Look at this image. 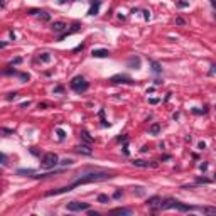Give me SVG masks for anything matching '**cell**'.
<instances>
[{
	"label": "cell",
	"mask_w": 216,
	"mask_h": 216,
	"mask_svg": "<svg viewBox=\"0 0 216 216\" xmlns=\"http://www.w3.org/2000/svg\"><path fill=\"white\" fill-rule=\"evenodd\" d=\"M115 177V172H108V171H89L83 176L76 177L71 184L64 187H59V189H52L49 193H46V196H56V194H64V193H69L73 191L74 187L83 186V184H89V182H98V181H107V179H111Z\"/></svg>",
	"instance_id": "obj_1"
},
{
	"label": "cell",
	"mask_w": 216,
	"mask_h": 216,
	"mask_svg": "<svg viewBox=\"0 0 216 216\" xmlns=\"http://www.w3.org/2000/svg\"><path fill=\"white\" fill-rule=\"evenodd\" d=\"M160 209H177L181 213H187V211H196V206H187V204H182L181 201H177L174 197H167V199H162Z\"/></svg>",
	"instance_id": "obj_2"
},
{
	"label": "cell",
	"mask_w": 216,
	"mask_h": 216,
	"mask_svg": "<svg viewBox=\"0 0 216 216\" xmlns=\"http://www.w3.org/2000/svg\"><path fill=\"white\" fill-rule=\"evenodd\" d=\"M88 81L83 78V76H74V78L71 79V89H74L76 93H83V91H86L88 89Z\"/></svg>",
	"instance_id": "obj_3"
},
{
	"label": "cell",
	"mask_w": 216,
	"mask_h": 216,
	"mask_svg": "<svg viewBox=\"0 0 216 216\" xmlns=\"http://www.w3.org/2000/svg\"><path fill=\"white\" fill-rule=\"evenodd\" d=\"M41 162H42V167H46V169H54V167L59 164V159L54 152H47V154L42 155V160H41Z\"/></svg>",
	"instance_id": "obj_4"
},
{
	"label": "cell",
	"mask_w": 216,
	"mask_h": 216,
	"mask_svg": "<svg viewBox=\"0 0 216 216\" xmlns=\"http://www.w3.org/2000/svg\"><path fill=\"white\" fill-rule=\"evenodd\" d=\"M66 209L68 211H88L89 209V203H79V201H71L66 204Z\"/></svg>",
	"instance_id": "obj_5"
},
{
	"label": "cell",
	"mask_w": 216,
	"mask_h": 216,
	"mask_svg": "<svg viewBox=\"0 0 216 216\" xmlns=\"http://www.w3.org/2000/svg\"><path fill=\"white\" fill-rule=\"evenodd\" d=\"M111 83H115V85H133V79L130 78L128 74H115V76H111L110 78Z\"/></svg>",
	"instance_id": "obj_6"
},
{
	"label": "cell",
	"mask_w": 216,
	"mask_h": 216,
	"mask_svg": "<svg viewBox=\"0 0 216 216\" xmlns=\"http://www.w3.org/2000/svg\"><path fill=\"white\" fill-rule=\"evenodd\" d=\"M160 203H162V199L159 196H152L147 199V206L152 209V211H155V209H160Z\"/></svg>",
	"instance_id": "obj_7"
},
{
	"label": "cell",
	"mask_w": 216,
	"mask_h": 216,
	"mask_svg": "<svg viewBox=\"0 0 216 216\" xmlns=\"http://www.w3.org/2000/svg\"><path fill=\"white\" fill-rule=\"evenodd\" d=\"M196 211H201L203 215H216L215 206H196Z\"/></svg>",
	"instance_id": "obj_8"
},
{
	"label": "cell",
	"mask_w": 216,
	"mask_h": 216,
	"mask_svg": "<svg viewBox=\"0 0 216 216\" xmlns=\"http://www.w3.org/2000/svg\"><path fill=\"white\" fill-rule=\"evenodd\" d=\"M91 56H93V58H108V56H110V51L108 49H93L91 51Z\"/></svg>",
	"instance_id": "obj_9"
},
{
	"label": "cell",
	"mask_w": 216,
	"mask_h": 216,
	"mask_svg": "<svg viewBox=\"0 0 216 216\" xmlns=\"http://www.w3.org/2000/svg\"><path fill=\"white\" fill-rule=\"evenodd\" d=\"M132 213L133 211L130 208H115V209L110 211V215H132Z\"/></svg>",
	"instance_id": "obj_10"
},
{
	"label": "cell",
	"mask_w": 216,
	"mask_h": 216,
	"mask_svg": "<svg viewBox=\"0 0 216 216\" xmlns=\"http://www.w3.org/2000/svg\"><path fill=\"white\" fill-rule=\"evenodd\" d=\"M100 3H101L100 0H93V2H91V7H89V12H88L89 15H96V14H98Z\"/></svg>",
	"instance_id": "obj_11"
},
{
	"label": "cell",
	"mask_w": 216,
	"mask_h": 216,
	"mask_svg": "<svg viewBox=\"0 0 216 216\" xmlns=\"http://www.w3.org/2000/svg\"><path fill=\"white\" fill-rule=\"evenodd\" d=\"M74 150L79 152V154H86V155H91V154H93L88 145H78V147H74Z\"/></svg>",
	"instance_id": "obj_12"
},
{
	"label": "cell",
	"mask_w": 216,
	"mask_h": 216,
	"mask_svg": "<svg viewBox=\"0 0 216 216\" xmlns=\"http://www.w3.org/2000/svg\"><path fill=\"white\" fill-rule=\"evenodd\" d=\"M66 27H68V25H66L64 22H54V24H52V30H54V32H63V30H66Z\"/></svg>",
	"instance_id": "obj_13"
},
{
	"label": "cell",
	"mask_w": 216,
	"mask_h": 216,
	"mask_svg": "<svg viewBox=\"0 0 216 216\" xmlns=\"http://www.w3.org/2000/svg\"><path fill=\"white\" fill-rule=\"evenodd\" d=\"M159 132H160V125H159V123H152V125H150V128H149V133L157 135Z\"/></svg>",
	"instance_id": "obj_14"
},
{
	"label": "cell",
	"mask_w": 216,
	"mask_h": 216,
	"mask_svg": "<svg viewBox=\"0 0 216 216\" xmlns=\"http://www.w3.org/2000/svg\"><path fill=\"white\" fill-rule=\"evenodd\" d=\"M150 64H152V71H154V73H162V68H160V64H159L157 61H150Z\"/></svg>",
	"instance_id": "obj_15"
},
{
	"label": "cell",
	"mask_w": 216,
	"mask_h": 216,
	"mask_svg": "<svg viewBox=\"0 0 216 216\" xmlns=\"http://www.w3.org/2000/svg\"><path fill=\"white\" fill-rule=\"evenodd\" d=\"M37 59H39L41 63H49V61H51V54H49V52H42Z\"/></svg>",
	"instance_id": "obj_16"
},
{
	"label": "cell",
	"mask_w": 216,
	"mask_h": 216,
	"mask_svg": "<svg viewBox=\"0 0 216 216\" xmlns=\"http://www.w3.org/2000/svg\"><path fill=\"white\" fill-rule=\"evenodd\" d=\"M98 203H101V204L110 203V196L108 194H98Z\"/></svg>",
	"instance_id": "obj_17"
},
{
	"label": "cell",
	"mask_w": 216,
	"mask_h": 216,
	"mask_svg": "<svg viewBox=\"0 0 216 216\" xmlns=\"http://www.w3.org/2000/svg\"><path fill=\"white\" fill-rule=\"evenodd\" d=\"M79 135H81V138H83V140H86L88 144H91V142H93V138L89 137V133H88V132H81Z\"/></svg>",
	"instance_id": "obj_18"
},
{
	"label": "cell",
	"mask_w": 216,
	"mask_h": 216,
	"mask_svg": "<svg viewBox=\"0 0 216 216\" xmlns=\"http://www.w3.org/2000/svg\"><path fill=\"white\" fill-rule=\"evenodd\" d=\"M39 17H42V20H49L51 15L47 14V12H44V10H39Z\"/></svg>",
	"instance_id": "obj_19"
},
{
	"label": "cell",
	"mask_w": 216,
	"mask_h": 216,
	"mask_svg": "<svg viewBox=\"0 0 216 216\" xmlns=\"http://www.w3.org/2000/svg\"><path fill=\"white\" fill-rule=\"evenodd\" d=\"M19 78L22 79V81H29V79H30V76L27 74V73H19Z\"/></svg>",
	"instance_id": "obj_20"
},
{
	"label": "cell",
	"mask_w": 216,
	"mask_h": 216,
	"mask_svg": "<svg viewBox=\"0 0 216 216\" xmlns=\"http://www.w3.org/2000/svg\"><path fill=\"white\" fill-rule=\"evenodd\" d=\"M59 164H61V166H71V164H73V160H71V159H64V160H61Z\"/></svg>",
	"instance_id": "obj_21"
},
{
	"label": "cell",
	"mask_w": 216,
	"mask_h": 216,
	"mask_svg": "<svg viewBox=\"0 0 216 216\" xmlns=\"http://www.w3.org/2000/svg\"><path fill=\"white\" fill-rule=\"evenodd\" d=\"M133 164H135V166H138V167H147V166H149V164H145L144 160H135Z\"/></svg>",
	"instance_id": "obj_22"
},
{
	"label": "cell",
	"mask_w": 216,
	"mask_h": 216,
	"mask_svg": "<svg viewBox=\"0 0 216 216\" xmlns=\"http://www.w3.org/2000/svg\"><path fill=\"white\" fill-rule=\"evenodd\" d=\"M58 137H59V140H63V138L66 137V133H64V132H63L61 128H58Z\"/></svg>",
	"instance_id": "obj_23"
},
{
	"label": "cell",
	"mask_w": 216,
	"mask_h": 216,
	"mask_svg": "<svg viewBox=\"0 0 216 216\" xmlns=\"http://www.w3.org/2000/svg\"><path fill=\"white\" fill-rule=\"evenodd\" d=\"M176 24H177V25H184V19L177 17V19H176Z\"/></svg>",
	"instance_id": "obj_24"
},
{
	"label": "cell",
	"mask_w": 216,
	"mask_h": 216,
	"mask_svg": "<svg viewBox=\"0 0 216 216\" xmlns=\"http://www.w3.org/2000/svg\"><path fill=\"white\" fill-rule=\"evenodd\" d=\"M149 103H152V105H157V103H159V98H150V100H149Z\"/></svg>",
	"instance_id": "obj_25"
},
{
	"label": "cell",
	"mask_w": 216,
	"mask_h": 216,
	"mask_svg": "<svg viewBox=\"0 0 216 216\" xmlns=\"http://www.w3.org/2000/svg\"><path fill=\"white\" fill-rule=\"evenodd\" d=\"M2 164L7 166V155H5V154H2Z\"/></svg>",
	"instance_id": "obj_26"
},
{
	"label": "cell",
	"mask_w": 216,
	"mask_h": 216,
	"mask_svg": "<svg viewBox=\"0 0 216 216\" xmlns=\"http://www.w3.org/2000/svg\"><path fill=\"white\" fill-rule=\"evenodd\" d=\"M17 96V93H9V96H7V100H14Z\"/></svg>",
	"instance_id": "obj_27"
},
{
	"label": "cell",
	"mask_w": 216,
	"mask_h": 216,
	"mask_svg": "<svg viewBox=\"0 0 216 216\" xmlns=\"http://www.w3.org/2000/svg\"><path fill=\"white\" fill-rule=\"evenodd\" d=\"M47 107H49L47 103H39V108H41V110H44V108H47Z\"/></svg>",
	"instance_id": "obj_28"
},
{
	"label": "cell",
	"mask_w": 216,
	"mask_h": 216,
	"mask_svg": "<svg viewBox=\"0 0 216 216\" xmlns=\"http://www.w3.org/2000/svg\"><path fill=\"white\" fill-rule=\"evenodd\" d=\"M123 154H125V155H128V145H127V144L123 145Z\"/></svg>",
	"instance_id": "obj_29"
},
{
	"label": "cell",
	"mask_w": 216,
	"mask_h": 216,
	"mask_svg": "<svg viewBox=\"0 0 216 216\" xmlns=\"http://www.w3.org/2000/svg\"><path fill=\"white\" fill-rule=\"evenodd\" d=\"M29 105H30V101H29V100H27V101H24V103H22L20 107H22V108H25V107H29Z\"/></svg>",
	"instance_id": "obj_30"
},
{
	"label": "cell",
	"mask_w": 216,
	"mask_h": 216,
	"mask_svg": "<svg viewBox=\"0 0 216 216\" xmlns=\"http://www.w3.org/2000/svg\"><path fill=\"white\" fill-rule=\"evenodd\" d=\"M54 91H56V93H61V91H63V86H56V88H54Z\"/></svg>",
	"instance_id": "obj_31"
},
{
	"label": "cell",
	"mask_w": 216,
	"mask_h": 216,
	"mask_svg": "<svg viewBox=\"0 0 216 216\" xmlns=\"http://www.w3.org/2000/svg\"><path fill=\"white\" fill-rule=\"evenodd\" d=\"M197 147L201 149V150H203V149L206 147V144H204V142H199V145H197Z\"/></svg>",
	"instance_id": "obj_32"
},
{
	"label": "cell",
	"mask_w": 216,
	"mask_h": 216,
	"mask_svg": "<svg viewBox=\"0 0 216 216\" xmlns=\"http://www.w3.org/2000/svg\"><path fill=\"white\" fill-rule=\"evenodd\" d=\"M197 182H204L206 184V182H209V179H197Z\"/></svg>",
	"instance_id": "obj_33"
},
{
	"label": "cell",
	"mask_w": 216,
	"mask_h": 216,
	"mask_svg": "<svg viewBox=\"0 0 216 216\" xmlns=\"http://www.w3.org/2000/svg\"><path fill=\"white\" fill-rule=\"evenodd\" d=\"M120 196H122V193H120V191H117V193L113 194V197H120Z\"/></svg>",
	"instance_id": "obj_34"
},
{
	"label": "cell",
	"mask_w": 216,
	"mask_h": 216,
	"mask_svg": "<svg viewBox=\"0 0 216 216\" xmlns=\"http://www.w3.org/2000/svg\"><path fill=\"white\" fill-rule=\"evenodd\" d=\"M209 3H211V5H213V7L216 9V0H209Z\"/></svg>",
	"instance_id": "obj_35"
},
{
	"label": "cell",
	"mask_w": 216,
	"mask_h": 216,
	"mask_svg": "<svg viewBox=\"0 0 216 216\" xmlns=\"http://www.w3.org/2000/svg\"><path fill=\"white\" fill-rule=\"evenodd\" d=\"M64 2H66V0H59V3H64Z\"/></svg>",
	"instance_id": "obj_36"
},
{
	"label": "cell",
	"mask_w": 216,
	"mask_h": 216,
	"mask_svg": "<svg viewBox=\"0 0 216 216\" xmlns=\"http://www.w3.org/2000/svg\"><path fill=\"white\" fill-rule=\"evenodd\" d=\"M215 19H216V14H215Z\"/></svg>",
	"instance_id": "obj_37"
}]
</instances>
